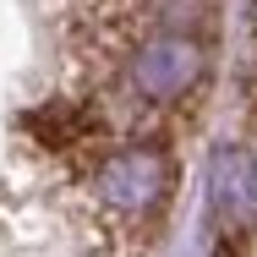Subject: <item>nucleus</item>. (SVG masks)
Returning <instances> with one entry per match:
<instances>
[{
    "instance_id": "1",
    "label": "nucleus",
    "mask_w": 257,
    "mask_h": 257,
    "mask_svg": "<svg viewBox=\"0 0 257 257\" xmlns=\"http://www.w3.org/2000/svg\"><path fill=\"white\" fill-rule=\"evenodd\" d=\"M164 181H170V170H164V159L148 154V148L109 154V159L99 164V175H93L99 197H104L109 208H120V213H143L148 203H159Z\"/></svg>"
},
{
    "instance_id": "2",
    "label": "nucleus",
    "mask_w": 257,
    "mask_h": 257,
    "mask_svg": "<svg viewBox=\"0 0 257 257\" xmlns=\"http://www.w3.org/2000/svg\"><path fill=\"white\" fill-rule=\"evenodd\" d=\"M197 77H203V50L192 39H154L132 60V82L148 99H181Z\"/></svg>"
},
{
    "instance_id": "3",
    "label": "nucleus",
    "mask_w": 257,
    "mask_h": 257,
    "mask_svg": "<svg viewBox=\"0 0 257 257\" xmlns=\"http://www.w3.org/2000/svg\"><path fill=\"white\" fill-rule=\"evenodd\" d=\"M213 197H219V213H230L241 224L257 219V154L252 148H224L219 154V186H213Z\"/></svg>"
}]
</instances>
